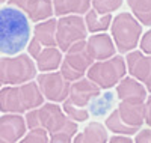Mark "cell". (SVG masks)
Here are the masks:
<instances>
[{"mask_svg": "<svg viewBox=\"0 0 151 143\" xmlns=\"http://www.w3.org/2000/svg\"><path fill=\"white\" fill-rule=\"evenodd\" d=\"M8 3L20 9L29 18V21L33 23L48 20L55 14L53 0H8Z\"/></svg>", "mask_w": 151, "mask_h": 143, "instance_id": "obj_13", "label": "cell"}, {"mask_svg": "<svg viewBox=\"0 0 151 143\" xmlns=\"http://www.w3.org/2000/svg\"><path fill=\"white\" fill-rule=\"evenodd\" d=\"M73 137L70 133H56L48 136V143H73Z\"/></svg>", "mask_w": 151, "mask_h": 143, "instance_id": "obj_27", "label": "cell"}, {"mask_svg": "<svg viewBox=\"0 0 151 143\" xmlns=\"http://www.w3.org/2000/svg\"><path fill=\"white\" fill-rule=\"evenodd\" d=\"M27 131L26 121L21 114L5 113L0 116V140L5 143H18Z\"/></svg>", "mask_w": 151, "mask_h": 143, "instance_id": "obj_14", "label": "cell"}, {"mask_svg": "<svg viewBox=\"0 0 151 143\" xmlns=\"http://www.w3.org/2000/svg\"><path fill=\"white\" fill-rule=\"evenodd\" d=\"M145 124L151 128V97H147L145 99Z\"/></svg>", "mask_w": 151, "mask_h": 143, "instance_id": "obj_31", "label": "cell"}, {"mask_svg": "<svg viewBox=\"0 0 151 143\" xmlns=\"http://www.w3.org/2000/svg\"><path fill=\"white\" fill-rule=\"evenodd\" d=\"M145 122V102H133V101H119L118 107L113 110L104 127L107 131H112L121 136H133L141 129Z\"/></svg>", "mask_w": 151, "mask_h": 143, "instance_id": "obj_4", "label": "cell"}, {"mask_svg": "<svg viewBox=\"0 0 151 143\" xmlns=\"http://www.w3.org/2000/svg\"><path fill=\"white\" fill-rule=\"evenodd\" d=\"M30 41V21L14 6L0 8V53L15 56Z\"/></svg>", "mask_w": 151, "mask_h": 143, "instance_id": "obj_1", "label": "cell"}, {"mask_svg": "<svg viewBox=\"0 0 151 143\" xmlns=\"http://www.w3.org/2000/svg\"><path fill=\"white\" fill-rule=\"evenodd\" d=\"M44 104L36 82H29L18 86H5L0 89V112L3 113H27Z\"/></svg>", "mask_w": 151, "mask_h": 143, "instance_id": "obj_3", "label": "cell"}, {"mask_svg": "<svg viewBox=\"0 0 151 143\" xmlns=\"http://www.w3.org/2000/svg\"><path fill=\"white\" fill-rule=\"evenodd\" d=\"M127 74V65L122 56H113L106 60L94 62L86 72V77L94 82L100 89H112L115 87L121 79Z\"/></svg>", "mask_w": 151, "mask_h": 143, "instance_id": "obj_7", "label": "cell"}, {"mask_svg": "<svg viewBox=\"0 0 151 143\" xmlns=\"http://www.w3.org/2000/svg\"><path fill=\"white\" fill-rule=\"evenodd\" d=\"M24 121L29 129L41 128L47 131L50 136L56 133H70L76 136L77 124L67 118L60 106L56 102H47L26 113Z\"/></svg>", "mask_w": 151, "mask_h": 143, "instance_id": "obj_2", "label": "cell"}, {"mask_svg": "<svg viewBox=\"0 0 151 143\" xmlns=\"http://www.w3.org/2000/svg\"><path fill=\"white\" fill-rule=\"evenodd\" d=\"M62 51L58 47H45L33 59L36 69L41 72H52L56 71L62 63Z\"/></svg>", "mask_w": 151, "mask_h": 143, "instance_id": "obj_18", "label": "cell"}, {"mask_svg": "<svg viewBox=\"0 0 151 143\" xmlns=\"http://www.w3.org/2000/svg\"><path fill=\"white\" fill-rule=\"evenodd\" d=\"M133 143H151V128H145L137 131Z\"/></svg>", "mask_w": 151, "mask_h": 143, "instance_id": "obj_29", "label": "cell"}, {"mask_svg": "<svg viewBox=\"0 0 151 143\" xmlns=\"http://www.w3.org/2000/svg\"><path fill=\"white\" fill-rule=\"evenodd\" d=\"M86 26L82 15H64L56 21V44L60 51H65L76 42L86 39Z\"/></svg>", "mask_w": 151, "mask_h": 143, "instance_id": "obj_9", "label": "cell"}, {"mask_svg": "<svg viewBox=\"0 0 151 143\" xmlns=\"http://www.w3.org/2000/svg\"><path fill=\"white\" fill-rule=\"evenodd\" d=\"M45 47H58L56 44V20L48 18L35 24L32 30V39L27 44V53L32 59Z\"/></svg>", "mask_w": 151, "mask_h": 143, "instance_id": "obj_11", "label": "cell"}, {"mask_svg": "<svg viewBox=\"0 0 151 143\" xmlns=\"http://www.w3.org/2000/svg\"><path fill=\"white\" fill-rule=\"evenodd\" d=\"M0 143H5V142H3V140H0Z\"/></svg>", "mask_w": 151, "mask_h": 143, "instance_id": "obj_33", "label": "cell"}, {"mask_svg": "<svg viewBox=\"0 0 151 143\" xmlns=\"http://www.w3.org/2000/svg\"><path fill=\"white\" fill-rule=\"evenodd\" d=\"M133 17L144 26H151V0H127Z\"/></svg>", "mask_w": 151, "mask_h": 143, "instance_id": "obj_22", "label": "cell"}, {"mask_svg": "<svg viewBox=\"0 0 151 143\" xmlns=\"http://www.w3.org/2000/svg\"><path fill=\"white\" fill-rule=\"evenodd\" d=\"M113 102V94H104L101 97L100 94L97 98H94L89 104H91V113L95 116H103L109 112L110 106Z\"/></svg>", "mask_w": 151, "mask_h": 143, "instance_id": "obj_24", "label": "cell"}, {"mask_svg": "<svg viewBox=\"0 0 151 143\" xmlns=\"http://www.w3.org/2000/svg\"><path fill=\"white\" fill-rule=\"evenodd\" d=\"M112 39L119 53L133 51L142 36V24L137 21L130 12H121L110 23Z\"/></svg>", "mask_w": 151, "mask_h": 143, "instance_id": "obj_6", "label": "cell"}, {"mask_svg": "<svg viewBox=\"0 0 151 143\" xmlns=\"http://www.w3.org/2000/svg\"><path fill=\"white\" fill-rule=\"evenodd\" d=\"M36 84L40 87L44 99L50 102H64L68 98L71 83L62 77L60 72H41L36 75Z\"/></svg>", "mask_w": 151, "mask_h": 143, "instance_id": "obj_10", "label": "cell"}, {"mask_svg": "<svg viewBox=\"0 0 151 143\" xmlns=\"http://www.w3.org/2000/svg\"><path fill=\"white\" fill-rule=\"evenodd\" d=\"M91 8V0H53L55 15H82Z\"/></svg>", "mask_w": 151, "mask_h": 143, "instance_id": "obj_20", "label": "cell"}, {"mask_svg": "<svg viewBox=\"0 0 151 143\" xmlns=\"http://www.w3.org/2000/svg\"><path fill=\"white\" fill-rule=\"evenodd\" d=\"M125 65L130 77L141 82L145 86L147 92L151 94V56L144 54L139 50H133L127 53Z\"/></svg>", "mask_w": 151, "mask_h": 143, "instance_id": "obj_12", "label": "cell"}, {"mask_svg": "<svg viewBox=\"0 0 151 143\" xmlns=\"http://www.w3.org/2000/svg\"><path fill=\"white\" fill-rule=\"evenodd\" d=\"M101 94V89H100L94 82H91L89 79H80L71 83L70 86V94H68V99L77 107H86L89 106V102L97 98Z\"/></svg>", "mask_w": 151, "mask_h": 143, "instance_id": "obj_15", "label": "cell"}, {"mask_svg": "<svg viewBox=\"0 0 151 143\" xmlns=\"http://www.w3.org/2000/svg\"><path fill=\"white\" fill-rule=\"evenodd\" d=\"M0 89H2V83H0Z\"/></svg>", "mask_w": 151, "mask_h": 143, "instance_id": "obj_34", "label": "cell"}, {"mask_svg": "<svg viewBox=\"0 0 151 143\" xmlns=\"http://www.w3.org/2000/svg\"><path fill=\"white\" fill-rule=\"evenodd\" d=\"M36 65L29 54L18 53L15 56L0 57V83L18 86L32 82L36 77Z\"/></svg>", "mask_w": 151, "mask_h": 143, "instance_id": "obj_5", "label": "cell"}, {"mask_svg": "<svg viewBox=\"0 0 151 143\" xmlns=\"http://www.w3.org/2000/svg\"><path fill=\"white\" fill-rule=\"evenodd\" d=\"M86 48H88V53L94 59V62L110 59L115 56V51H116V47H115V42H113L112 36L104 32L95 33L88 38Z\"/></svg>", "mask_w": 151, "mask_h": 143, "instance_id": "obj_16", "label": "cell"}, {"mask_svg": "<svg viewBox=\"0 0 151 143\" xmlns=\"http://www.w3.org/2000/svg\"><path fill=\"white\" fill-rule=\"evenodd\" d=\"M112 14H98L95 9H89L85 15V26L86 30L91 33H103L107 29H110L112 23Z\"/></svg>", "mask_w": 151, "mask_h": 143, "instance_id": "obj_21", "label": "cell"}, {"mask_svg": "<svg viewBox=\"0 0 151 143\" xmlns=\"http://www.w3.org/2000/svg\"><path fill=\"white\" fill-rule=\"evenodd\" d=\"M109 142V133L107 128L100 122H91L88 124L82 133H76L73 137V143H107Z\"/></svg>", "mask_w": 151, "mask_h": 143, "instance_id": "obj_19", "label": "cell"}, {"mask_svg": "<svg viewBox=\"0 0 151 143\" xmlns=\"http://www.w3.org/2000/svg\"><path fill=\"white\" fill-rule=\"evenodd\" d=\"M116 97L119 101H133V102H145L147 89L133 77H124L116 84Z\"/></svg>", "mask_w": 151, "mask_h": 143, "instance_id": "obj_17", "label": "cell"}, {"mask_svg": "<svg viewBox=\"0 0 151 143\" xmlns=\"http://www.w3.org/2000/svg\"><path fill=\"white\" fill-rule=\"evenodd\" d=\"M18 143H48V133L41 128L29 129V133L23 136V139L18 140Z\"/></svg>", "mask_w": 151, "mask_h": 143, "instance_id": "obj_26", "label": "cell"}, {"mask_svg": "<svg viewBox=\"0 0 151 143\" xmlns=\"http://www.w3.org/2000/svg\"><path fill=\"white\" fill-rule=\"evenodd\" d=\"M107 143H133V140L130 139V136L113 134L112 137H109V142Z\"/></svg>", "mask_w": 151, "mask_h": 143, "instance_id": "obj_30", "label": "cell"}, {"mask_svg": "<svg viewBox=\"0 0 151 143\" xmlns=\"http://www.w3.org/2000/svg\"><path fill=\"white\" fill-rule=\"evenodd\" d=\"M92 9H95L98 14H112L113 11L121 8L122 0H91Z\"/></svg>", "mask_w": 151, "mask_h": 143, "instance_id": "obj_25", "label": "cell"}, {"mask_svg": "<svg viewBox=\"0 0 151 143\" xmlns=\"http://www.w3.org/2000/svg\"><path fill=\"white\" fill-rule=\"evenodd\" d=\"M62 110H64V113L67 114V118L71 119V121L76 122V124L85 122V121L89 119V112H88L86 109H83V107L74 106V104H73L68 98L62 102Z\"/></svg>", "mask_w": 151, "mask_h": 143, "instance_id": "obj_23", "label": "cell"}, {"mask_svg": "<svg viewBox=\"0 0 151 143\" xmlns=\"http://www.w3.org/2000/svg\"><path fill=\"white\" fill-rule=\"evenodd\" d=\"M5 2H8V0H0V5H2V3H5Z\"/></svg>", "mask_w": 151, "mask_h": 143, "instance_id": "obj_32", "label": "cell"}, {"mask_svg": "<svg viewBox=\"0 0 151 143\" xmlns=\"http://www.w3.org/2000/svg\"><path fill=\"white\" fill-rule=\"evenodd\" d=\"M141 51L147 56H151V30L141 36Z\"/></svg>", "mask_w": 151, "mask_h": 143, "instance_id": "obj_28", "label": "cell"}, {"mask_svg": "<svg viewBox=\"0 0 151 143\" xmlns=\"http://www.w3.org/2000/svg\"><path fill=\"white\" fill-rule=\"evenodd\" d=\"M94 63V59L91 54L88 53L86 48V39L79 41L73 44L67 51H65V57L62 59V63L59 66V72L62 74L65 80L70 83L80 80L86 75L89 66Z\"/></svg>", "mask_w": 151, "mask_h": 143, "instance_id": "obj_8", "label": "cell"}]
</instances>
